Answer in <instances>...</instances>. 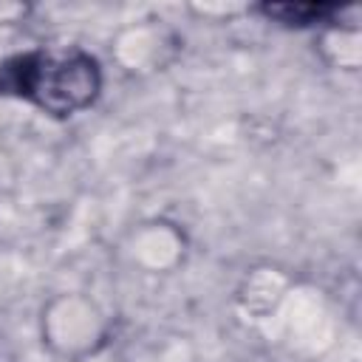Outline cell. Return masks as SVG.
Here are the masks:
<instances>
[{
  "instance_id": "cell-1",
  "label": "cell",
  "mask_w": 362,
  "mask_h": 362,
  "mask_svg": "<svg viewBox=\"0 0 362 362\" xmlns=\"http://www.w3.org/2000/svg\"><path fill=\"white\" fill-rule=\"evenodd\" d=\"M0 90L65 116L93 102L99 68L85 54H25L0 68Z\"/></svg>"
},
{
  "instance_id": "cell-2",
  "label": "cell",
  "mask_w": 362,
  "mask_h": 362,
  "mask_svg": "<svg viewBox=\"0 0 362 362\" xmlns=\"http://www.w3.org/2000/svg\"><path fill=\"white\" fill-rule=\"evenodd\" d=\"M272 17H280L283 23H314L322 20L334 11V6H322V3H300V6H269L266 8Z\"/></svg>"
}]
</instances>
